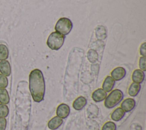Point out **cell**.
<instances>
[{
  "label": "cell",
  "instance_id": "17",
  "mask_svg": "<svg viewBox=\"0 0 146 130\" xmlns=\"http://www.w3.org/2000/svg\"><path fill=\"white\" fill-rule=\"evenodd\" d=\"M10 98L7 91L5 88H0V103L7 104L9 103Z\"/></svg>",
  "mask_w": 146,
  "mask_h": 130
},
{
  "label": "cell",
  "instance_id": "8",
  "mask_svg": "<svg viewBox=\"0 0 146 130\" xmlns=\"http://www.w3.org/2000/svg\"><path fill=\"white\" fill-rule=\"evenodd\" d=\"M107 96V92L102 88H98L92 94V98L95 102H100L104 100Z\"/></svg>",
  "mask_w": 146,
  "mask_h": 130
},
{
  "label": "cell",
  "instance_id": "18",
  "mask_svg": "<svg viewBox=\"0 0 146 130\" xmlns=\"http://www.w3.org/2000/svg\"><path fill=\"white\" fill-rule=\"evenodd\" d=\"M9 56V50L7 46L3 44H0V60L7 59Z\"/></svg>",
  "mask_w": 146,
  "mask_h": 130
},
{
  "label": "cell",
  "instance_id": "1",
  "mask_svg": "<svg viewBox=\"0 0 146 130\" xmlns=\"http://www.w3.org/2000/svg\"><path fill=\"white\" fill-rule=\"evenodd\" d=\"M45 82L42 72L39 69H34L29 75V90L34 101L39 103L44 99Z\"/></svg>",
  "mask_w": 146,
  "mask_h": 130
},
{
  "label": "cell",
  "instance_id": "22",
  "mask_svg": "<svg viewBox=\"0 0 146 130\" xmlns=\"http://www.w3.org/2000/svg\"><path fill=\"white\" fill-rule=\"evenodd\" d=\"M87 125L90 130H99V126L98 123L95 120H89L87 122Z\"/></svg>",
  "mask_w": 146,
  "mask_h": 130
},
{
  "label": "cell",
  "instance_id": "9",
  "mask_svg": "<svg viewBox=\"0 0 146 130\" xmlns=\"http://www.w3.org/2000/svg\"><path fill=\"white\" fill-rule=\"evenodd\" d=\"M115 85V80L110 76H107L102 84V89L106 92H110L111 91Z\"/></svg>",
  "mask_w": 146,
  "mask_h": 130
},
{
  "label": "cell",
  "instance_id": "15",
  "mask_svg": "<svg viewBox=\"0 0 146 130\" xmlns=\"http://www.w3.org/2000/svg\"><path fill=\"white\" fill-rule=\"evenodd\" d=\"M141 88V85L139 83H132L131 84L128 88V94L132 97H135L137 95Z\"/></svg>",
  "mask_w": 146,
  "mask_h": 130
},
{
  "label": "cell",
  "instance_id": "14",
  "mask_svg": "<svg viewBox=\"0 0 146 130\" xmlns=\"http://www.w3.org/2000/svg\"><path fill=\"white\" fill-rule=\"evenodd\" d=\"M125 115V112L121 107L116 108L111 113V117L112 120L115 121H119L121 120Z\"/></svg>",
  "mask_w": 146,
  "mask_h": 130
},
{
  "label": "cell",
  "instance_id": "16",
  "mask_svg": "<svg viewBox=\"0 0 146 130\" xmlns=\"http://www.w3.org/2000/svg\"><path fill=\"white\" fill-rule=\"evenodd\" d=\"M87 114L89 116V117L91 119H94L95 117H97L98 113H99V108L97 105L91 104L89 105V106L87 108Z\"/></svg>",
  "mask_w": 146,
  "mask_h": 130
},
{
  "label": "cell",
  "instance_id": "4",
  "mask_svg": "<svg viewBox=\"0 0 146 130\" xmlns=\"http://www.w3.org/2000/svg\"><path fill=\"white\" fill-rule=\"evenodd\" d=\"M72 27L73 24L71 21L68 18L63 17L57 21L55 26V30L56 32L62 35H66L70 32Z\"/></svg>",
  "mask_w": 146,
  "mask_h": 130
},
{
  "label": "cell",
  "instance_id": "24",
  "mask_svg": "<svg viewBox=\"0 0 146 130\" xmlns=\"http://www.w3.org/2000/svg\"><path fill=\"white\" fill-rule=\"evenodd\" d=\"M145 62H146V57L145 56H141L139 59V65L140 70H142L144 72L146 71Z\"/></svg>",
  "mask_w": 146,
  "mask_h": 130
},
{
  "label": "cell",
  "instance_id": "5",
  "mask_svg": "<svg viewBox=\"0 0 146 130\" xmlns=\"http://www.w3.org/2000/svg\"><path fill=\"white\" fill-rule=\"evenodd\" d=\"M70 112V107L66 104L62 103L58 106L56 111V113L57 116L63 119L66 118L69 115Z\"/></svg>",
  "mask_w": 146,
  "mask_h": 130
},
{
  "label": "cell",
  "instance_id": "19",
  "mask_svg": "<svg viewBox=\"0 0 146 130\" xmlns=\"http://www.w3.org/2000/svg\"><path fill=\"white\" fill-rule=\"evenodd\" d=\"M87 58L90 62L94 63L96 61H97V60L98 59V55L95 50H90L88 52Z\"/></svg>",
  "mask_w": 146,
  "mask_h": 130
},
{
  "label": "cell",
  "instance_id": "21",
  "mask_svg": "<svg viewBox=\"0 0 146 130\" xmlns=\"http://www.w3.org/2000/svg\"><path fill=\"white\" fill-rule=\"evenodd\" d=\"M116 124L112 121L106 122L102 127V130H116Z\"/></svg>",
  "mask_w": 146,
  "mask_h": 130
},
{
  "label": "cell",
  "instance_id": "12",
  "mask_svg": "<svg viewBox=\"0 0 146 130\" xmlns=\"http://www.w3.org/2000/svg\"><path fill=\"white\" fill-rule=\"evenodd\" d=\"M87 104V99L83 96L78 97L73 102L72 107L73 108L79 111L82 109Z\"/></svg>",
  "mask_w": 146,
  "mask_h": 130
},
{
  "label": "cell",
  "instance_id": "13",
  "mask_svg": "<svg viewBox=\"0 0 146 130\" xmlns=\"http://www.w3.org/2000/svg\"><path fill=\"white\" fill-rule=\"evenodd\" d=\"M0 72L6 76H9L11 74V66L9 61L3 60L0 62Z\"/></svg>",
  "mask_w": 146,
  "mask_h": 130
},
{
  "label": "cell",
  "instance_id": "6",
  "mask_svg": "<svg viewBox=\"0 0 146 130\" xmlns=\"http://www.w3.org/2000/svg\"><path fill=\"white\" fill-rule=\"evenodd\" d=\"M126 75V71L122 67H117L114 68L111 72V77L114 80L119 81L124 78Z\"/></svg>",
  "mask_w": 146,
  "mask_h": 130
},
{
  "label": "cell",
  "instance_id": "10",
  "mask_svg": "<svg viewBox=\"0 0 146 130\" xmlns=\"http://www.w3.org/2000/svg\"><path fill=\"white\" fill-rule=\"evenodd\" d=\"M145 78V74L144 71L140 69H136L134 70L132 75V81L135 83L140 84L141 83Z\"/></svg>",
  "mask_w": 146,
  "mask_h": 130
},
{
  "label": "cell",
  "instance_id": "3",
  "mask_svg": "<svg viewBox=\"0 0 146 130\" xmlns=\"http://www.w3.org/2000/svg\"><path fill=\"white\" fill-rule=\"evenodd\" d=\"M123 93L121 90L115 89L112 91L104 99L105 107L107 108H113L123 100Z\"/></svg>",
  "mask_w": 146,
  "mask_h": 130
},
{
  "label": "cell",
  "instance_id": "23",
  "mask_svg": "<svg viewBox=\"0 0 146 130\" xmlns=\"http://www.w3.org/2000/svg\"><path fill=\"white\" fill-rule=\"evenodd\" d=\"M8 85V79L7 77L2 74H0V88H5Z\"/></svg>",
  "mask_w": 146,
  "mask_h": 130
},
{
  "label": "cell",
  "instance_id": "2",
  "mask_svg": "<svg viewBox=\"0 0 146 130\" xmlns=\"http://www.w3.org/2000/svg\"><path fill=\"white\" fill-rule=\"evenodd\" d=\"M65 36L56 31L51 32L47 40V45L52 50H58L63 46Z\"/></svg>",
  "mask_w": 146,
  "mask_h": 130
},
{
  "label": "cell",
  "instance_id": "7",
  "mask_svg": "<svg viewBox=\"0 0 146 130\" xmlns=\"http://www.w3.org/2000/svg\"><path fill=\"white\" fill-rule=\"evenodd\" d=\"M136 102L132 98H127L124 99L121 104V108L125 112L132 111L135 107Z\"/></svg>",
  "mask_w": 146,
  "mask_h": 130
},
{
  "label": "cell",
  "instance_id": "11",
  "mask_svg": "<svg viewBox=\"0 0 146 130\" xmlns=\"http://www.w3.org/2000/svg\"><path fill=\"white\" fill-rule=\"evenodd\" d=\"M63 119L58 116H54L48 123V127L51 130L58 129L63 123Z\"/></svg>",
  "mask_w": 146,
  "mask_h": 130
},
{
  "label": "cell",
  "instance_id": "25",
  "mask_svg": "<svg viewBox=\"0 0 146 130\" xmlns=\"http://www.w3.org/2000/svg\"><path fill=\"white\" fill-rule=\"evenodd\" d=\"M7 121L5 117H0V130H5Z\"/></svg>",
  "mask_w": 146,
  "mask_h": 130
},
{
  "label": "cell",
  "instance_id": "20",
  "mask_svg": "<svg viewBox=\"0 0 146 130\" xmlns=\"http://www.w3.org/2000/svg\"><path fill=\"white\" fill-rule=\"evenodd\" d=\"M9 108L4 104L0 103V117H6L9 114Z\"/></svg>",
  "mask_w": 146,
  "mask_h": 130
},
{
  "label": "cell",
  "instance_id": "26",
  "mask_svg": "<svg viewBox=\"0 0 146 130\" xmlns=\"http://www.w3.org/2000/svg\"><path fill=\"white\" fill-rule=\"evenodd\" d=\"M140 54L142 56H146V43L144 42L141 44L140 48Z\"/></svg>",
  "mask_w": 146,
  "mask_h": 130
}]
</instances>
